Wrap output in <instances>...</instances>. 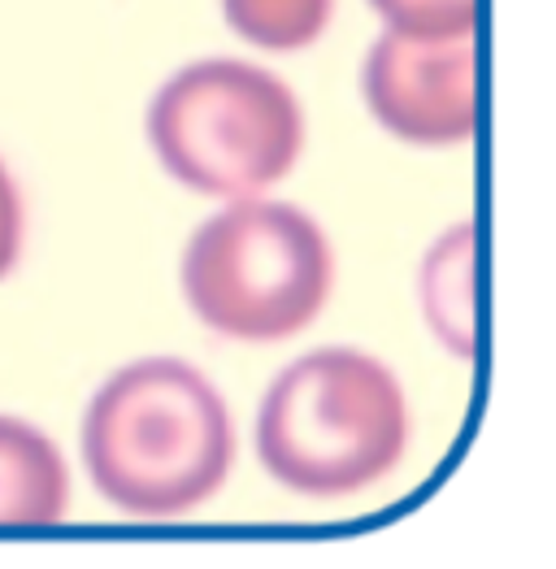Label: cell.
Instances as JSON below:
<instances>
[{"label": "cell", "instance_id": "3", "mask_svg": "<svg viewBox=\"0 0 556 569\" xmlns=\"http://www.w3.org/2000/svg\"><path fill=\"white\" fill-rule=\"evenodd\" d=\"M148 148L179 188L244 200L278 188L305 157L309 118L296 88L244 57H196L148 100Z\"/></svg>", "mask_w": 556, "mask_h": 569}, {"label": "cell", "instance_id": "4", "mask_svg": "<svg viewBox=\"0 0 556 569\" xmlns=\"http://www.w3.org/2000/svg\"><path fill=\"white\" fill-rule=\"evenodd\" d=\"M179 287L191 318L231 343H282L322 318L335 291V248L300 204L222 200L183 248Z\"/></svg>", "mask_w": 556, "mask_h": 569}, {"label": "cell", "instance_id": "8", "mask_svg": "<svg viewBox=\"0 0 556 569\" xmlns=\"http://www.w3.org/2000/svg\"><path fill=\"white\" fill-rule=\"evenodd\" d=\"M222 18L257 52H305L326 36L335 0H222Z\"/></svg>", "mask_w": 556, "mask_h": 569}, {"label": "cell", "instance_id": "7", "mask_svg": "<svg viewBox=\"0 0 556 569\" xmlns=\"http://www.w3.org/2000/svg\"><path fill=\"white\" fill-rule=\"evenodd\" d=\"M478 239L474 222H457L435 239L417 270V300L430 335L444 352L478 357Z\"/></svg>", "mask_w": 556, "mask_h": 569}, {"label": "cell", "instance_id": "9", "mask_svg": "<svg viewBox=\"0 0 556 569\" xmlns=\"http://www.w3.org/2000/svg\"><path fill=\"white\" fill-rule=\"evenodd\" d=\"M383 31L414 40H469L478 36V0H366Z\"/></svg>", "mask_w": 556, "mask_h": 569}, {"label": "cell", "instance_id": "10", "mask_svg": "<svg viewBox=\"0 0 556 569\" xmlns=\"http://www.w3.org/2000/svg\"><path fill=\"white\" fill-rule=\"evenodd\" d=\"M22 248H27V200L9 161L0 157V283L18 270Z\"/></svg>", "mask_w": 556, "mask_h": 569}, {"label": "cell", "instance_id": "6", "mask_svg": "<svg viewBox=\"0 0 556 569\" xmlns=\"http://www.w3.org/2000/svg\"><path fill=\"white\" fill-rule=\"evenodd\" d=\"M70 513V466L52 435L0 413V526H57Z\"/></svg>", "mask_w": 556, "mask_h": 569}, {"label": "cell", "instance_id": "2", "mask_svg": "<svg viewBox=\"0 0 556 569\" xmlns=\"http://www.w3.org/2000/svg\"><path fill=\"white\" fill-rule=\"evenodd\" d=\"M409 396L387 361L361 348H314L257 405V461L278 487L344 500L378 487L409 448Z\"/></svg>", "mask_w": 556, "mask_h": 569}, {"label": "cell", "instance_id": "1", "mask_svg": "<svg viewBox=\"0 0 556 569\" xmlns=\"http://www.w3.org/2000/svg\"><path fill=\"white\" fill-rule=\"evenodd\" d=\"M96 496L127 518L166 522L209 505L235 466L227 396L183 357H139L96 387L79 427Z\"/></svg>", "mask_w": 556, "mask_h": 569}, {"label": "cell", "instance_id": "5", "mask_svg": "<svg viewBox=\"0 0 556 569\" xmlns=\"http://www.w3.org/2000/svg\"><path fill=\"white\" fill-rule=\"evenodd\" d=\"M361 100L391 140L457 148L478 131V36L414 40L378 31L361 57Z\"/></svg>", "mask_w": 556, "mask_h": 569}]
</instances>
